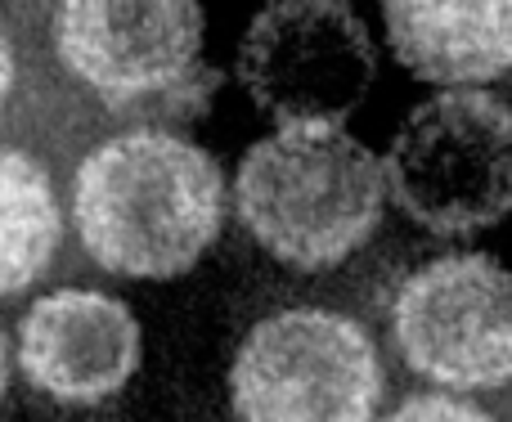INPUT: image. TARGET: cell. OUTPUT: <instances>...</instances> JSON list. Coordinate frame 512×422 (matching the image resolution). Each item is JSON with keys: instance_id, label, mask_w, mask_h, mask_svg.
Listing matches in <instances>:
<instances>
[{"instance_id": "obj_13", "label": "cell", "mask_w": 512, "mask_h": 422, "mask_svg": "<svg viewBox=\"0 0 512 422\" xmlns=\"http://www.w3.org/2000/svg\"><path fill=\"white\" fill-rule=\"evenodd\" d=\"M5 382H9V355H5V337H0V396H5Z\"/></svg>"}, {"instance_id": "obj_6", "label": "cell", "mask_w": 512, "mask_h": 422, "mask_svg": "<svg viewBox=\"0 0 512 422\" xmlns=\"http://www.w3.org/2000/svg\"><path fill=\"white\" fill-rule=\"evenodd\" d=\"M373 41L351 5L279 0L252 18L239 77L279 126H342L373 86Z\"/></svg>"}, {"instance_id": "obj_2", "label": "cell", "mask_w": 512, "mask_h": 422, "mask_svg": "<svg viewBox=\"0 0 512 422\" xmlns=\"http://www.w3.org/2000/svg\"><path fill=\"white\" fill-rule=\"evenodd\" d=\"M239 216L270 256L328 270L369 243L382 220V167L346 126H279L239 167Z\"/></svg>"}, {"instance_id": "obj_5", "label": "cell", "mask_w": 512, "mask_h": 422, "mask_svg": "<svg viewBox=\"0 0 512 422\" xmlns=\"http://www.w3.org/2000/svg\"><path fill=\"white\" fill-rule=\"evenodd\" d=\"M230 396L239 422H373L382 364L346 315L283 310L248 333Z\"/></svg>"}, {"instance_id": "obj_4", "label": "cell", "mask_w": 512, "mask_h": 422, "mask_svg": "<svg viewBox=\"0 0 512 422\" xmlns=\"http://www.w3.org/2000/svg\"><path fill=\"white\" fill-rule=\"evenodd\" d=\"M382 185L432 234H477L512 211V108L490 90H445L409 113Z\"/></svg>"}, {"instance_id": "obj_1", "label": "cell", "mask_w": 512, "mask_h": 422, "mask_svg": "<svg viewBox=\"0 0 512 422\" xmlns=\"http://www.w3.org/2000/svg\"><path fill=\"white\" fill-rule=\"evenodd\" d=\"M72 220L104 270L126 279H176L221 234L225 176L207 149L140 126L113 135L81 162Z\"/></svg>"}, {"instance_id": "obj_9", "label": "cell", "mask_w": 512, "mask_h": 422, "mask_svg": "<svg viewBox=\"0 0 512 422\" xmlns=\"http://www.w3.org/2000/svg\"><path fill=\"white\" fill-rule=\"evenodd\" d=\"M387 14V41L409 72L441 86L490 81L512 68V0L499 5H396Z\"/></svg>"}, {"instance_id": "obj_11", "label": "cell", "mask_w": 512, "mask_h": 422, "mask_svg": "<svg viewBox=\"0 0 512 422\" xmlns=\"http://www.w3.org/2000/svg\"><path fill=\"white\" fill-rule=\"evenodd\" d=\"M387 422H495V418L481 414V409L468 405V400H454V396H414Z\"/></svg>"}, {"instance_id": "obj_3", "label": "cell", "mask_w": 512, "mask_h": 422, "mask_svg": "<svg viewBox=\"0 0 512 422\" xmlns=\"http://www.w3.org/2000/svg\"><path fill=\"white\" fill-rule=\"evenodd\" d=\"M203 9L189 0H77L54 14V45L117 113L153 122H198L221 90V68L203 59Z\"/></svg>"}, {"instance_id": "obj_10", "label": "cell", "mask_w": 512, "mask_h": 422, "mask_svg": "<svg viewBox=\"0 0 512 422\" xmlns=\"http://www.w3.org/2000/svg\"><path fill=\"white\" fill-rule=\"evenodd\" d=\"M59 203L36 158L0 149V297L32 288L59 247Z\"/></svg>"}, {"instance_id": "obj_8", "label": "cell", "mask_w": 512, "mask_h": 422, "mask_svg": "<svg viewBox=\"0 0 512 422\" xmlns=\"http://www.w3.org/2000/svg\"><path fill=\"white\" fill-rule=\"evenodd\" d=\"M27 382L68 405H95L126 387L140 364V324L117 297L63 288L41 297L18 328Z\"/></svg>"}, {"instance_id": "obj_12", "label": "cell", "mask_w": 512, "mask_h": 422, "mask_svg": "<svg viewBox=\"0 0 512 422\" xmlns=\"http://www.w3.org/2000/svg\"><path fill=\"white\" fill-rule=\"evenodd\" d=\"M9 86H14V45H9L5 27H0V104H5Z\"/></svg>"}, {"instance_id": "obj_7", "label": "cell", "mask_w": 512, "mask_h": 422, "mask_svg": "<svg viewBox=\"0 0 512 422\" xmlns=\"http://www.w3.org/2000/svg\"><path fill=\"white\" fill-rule=\"evenodd\" d=\"M400 355L454 391L512 382V270L486 252L436 256L414 270L391 306Z\"/></svg>"}]
</instances>
